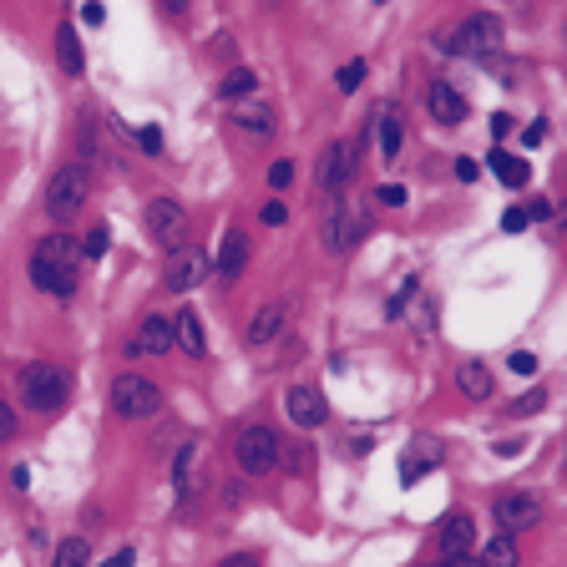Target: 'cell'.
<instances>
[{
    "mask_svg": "<svg viewBox=\"0 0 567 567\" xmlns=\"http://www.w3.org/2000/svg\"><path fill=\"white\" fill-rule=\"evenodd\" d=\"M456 390L466 400H486V395L497 390V380H492V370H486L481 360H466V365H456Z\"/></svg>",
    "mask_w": 567,
    "mask_h": 567,
    "instance_id": "cell-17",
    "label": "cell"
},
{
    "mask_svg": "<svg viewBox=\"0 0 567 567\" xmlns=\"http://www.w3.org/2000/svg\"><path fill=\"white\" fill-rule=\"evenodd\" d=\"M547 213H552V203H547V198H532V203H527V218H532V223H537V218H547Z\"/></svg>",
    "mask_w": 567,
    "mask_h": 567,
    "instance_id": "cell-42",
    "label": "cell"
},
{
    "mask_svg": "<svg viewBox=\"0 0 567 567\" xmlns=\"http://www.w3.org/2000/svg\"><path fill=\"white\" fill-rule=\"evenodd\" d=\"M137 147L157 157V152H162V132H157V127H142V132H137Z\"/></svg>",
    "mask_w": 567,
    "mask_h": 567,
    "instance_id": "cell-36",
    "label": "cell"
},
{
    "mask_svg": "<svg viewBox=\"0 0 567 567\" xmlns=\"http://www.w3.org/2000/svg\"><path fill=\"white\" fill-rule=\"evenodd\" d=\"M446 567H481V557H471V552H456V557H446Z\"/></svg>",
    "mask_w": 567,
    "mask_h": 567,
    "instance_id": "cell-45",
    "label": "cell"
},
{
    "mask_svg": "<svg viewBox=\"0 0 567 567\" xmlns=\"http://www.w3.org/2000/svg\"><path fill=\"white\" fill-rule=\"evenodd\" d=\"M451 56H471V61H486L502 51V21L497 16H466L446 41H441Z\"/></svg>",
    "mask_w": 567,
    "mask_h": 567,
    "instance_id": "cell-2",
    "label": "cell"
},
{
    "mask_svg": "<svg viewBox=\"0 0 567 567\" xmlns=\"http://www.w3.org/2000/svg\"><path fill=\"white\" fill-rule=\"evenodd\" d=\"M56 66L66 76H81V66H87V56H81V36L76 26H56Z\"/></svg>",
    "mask_w": 567,
    "mask_h": 567,
    "instance_id": "cell-19",
    "label": "cell"
},
{
    "mask_svg": "<svg viewBox=\"0 0 567 567\" xmlns=\"http://www.w3.org/2000/svg\"><path fill=\"white\" fill-rule=\"evenodd\" d=\"M254 87H259V76H254L249 66H233V71L218 81V97H223V102H238V97H249Z\"/></svg>",
    "mask_w": 567,
    "mask_h": 567,
    "instance_id": "cell-23",
    "label": "cell"
},
{
    "mask_svg": "<svg viewBox=\"0 0 567 567\" xmlns=\"http://www.w3.org/2000/svg\"><path fill=\"white\" fill-rule=\"evenodd\" d=\"M476 173H481V168H476L471 157H456V178H461V183H476Z\"/></svg>",
    "mask_w": 567,
    "mask_h": 567,
    "instance_id": "cell-41",
    "label": "cell"
},
{
    "mask_svg": "<svg viewBox=\"0 0 567 567\" xmlns=\"http://www.w3.org/2000/svg\"><path fill=\"white\" fill-rule=\"evenodd\" d=\"M360 81H365V61H345V66H340V76H335V87L350 97V92H360Z\"/></svg>",
    "mask_w": 567,
    "mask_h": 567,
    "instance_id": "cell-30",
    "label": "cell"
},
{
    "mask_svg": "<svg viewBox=\"0 0 567 567\" xmlns=\"http://www.w3.org/2000/svg\"><path fill=\"white\" fill-rule=\"evenodd\" d=\"M426 107H431V117H436L441 127H461V122H466V97H461L456 87H446V81H431Z\"/></svg>",
    "mask_w": 567,
    "mask_h": 567,
    "instance_id": "cell-14",
    "label": "cell"
},
{
    "mask_svg": "<svg viewBox=\"0 0 567 567\" xmlns=\"http://www.w3.org/2000/svg\"><path fill=\"white\" fill-rule=\"evenodd\" d=\"M87 193H92L87 168H61V173H51V183H46V213H51L56 223H71V218L81 213V203H87Z\"/></svg>",
    "mask_w": 567,
    "mask_h": 567,
    "instance_id": "cell-4",
    "label": "cell"
},
{
    "mask_svg": "<svg viewBox=\"0 0 567 567\" xmlns=\"http://www.w3.org/2000/svg\"><path fill=\"white\" fill-rule=\"evenodd\" d=\"M147 233L162 243V249H183L188 243V213H183V203H173V198H152L147 203Z\"/></svg>",
    "mask_w": 567,
    "mask_h": 567,
    "instance_id": "cell-8",
    "label": "cell"
},
{
    "mask_svg": "<svg viewBox=\"0 0 567 567\" xmlns=\"http://www.w3.org/2000/svg\"><path fill=\"white\" fill-rule=\"evenodd\" d=\"M173 324H178V345H183L193 360H203V355H208V330H203V314H198V309H178V319H173Z\"/></svg>",
    "mask_w": 567,
    "mask_h": 567,
    "instance_id": "cell-16",
    "label": "cell"
},
{
    "mask_svg": "<svg viewBox=\"0 0 567 567\" xmlns=\"http://www.w3.org/2000/svg\"><path fill=\"white\" fill-rule=\"evenodd\" d=\"M162 405V390L147 380V375H117L112 380V411L117 416H127V421H142V416H152Z\"/></svg>",
    "mask_w": 567,
    "mask_h": 567,
    "instance_id": "cell-7",
    "label": "cell"
},
{
    "mask_svg": "<svg viewBox=\"0 0 567 567\" xmlns=\"http://www.w3.org/2000/svg\"><path fill=\"white\" fill-rule=\"evenodd\" d=\"M542 405H547V390H527V395L512 400V416H537Z\"/></svg>",
    "mask_w": 567,
    "mask_h": 567,
    "instance_id": "cell-31",
    "label": "cell"
},
{
    "mask_svg": "<svg viewBox=\"0 0 567 567\" xmlns=\"http://www.w3.org/2000/svg\"><path fill=\"white\" fill-rule=\"evenodd\" d=\"M76 264H81V243L66 238V233H51L31 249V284L56 294V299H71L76 294Z\"/></svg>",
    "mask_w": 567,
    "mask_h": 567,
    "instance_id": "cell-1",
    "label": "cell"
},
{
    "mask_svg": "<svg viewBox=\"0 0 567 567\" xmlns=\"http://www.w3.org/2000/svg\"><path fill=\"white\" fill-rule=\"evenodd\" d=\"M294 183V162L284 157V162H274V168H269V188H289Z\"/></svg>",
    "mask_w": 567,
    "mask_h": 567,
    "instance_id": "cell-34",
    "label": "cell"
},
{
    "mask_svg": "<svg viewBox=\"0 0 567 567\" xmlns=\"http://www.w3.org/2000/svg\"><path fill=\"white\" fill-rule=\"evenodd\" d=\"M380 157L385 162L400 157V117L395 112H380Z\"/></svg>",
    "mask_w": 567,
    "mask_h": 567,
    "instance_id": "cell-28",
    "label": "cell"
},
{
    "mask_svg": "<svg viewBox=\"0 0 567 567\" xmlns=\"http://www.w3.org/2000/svg\"><path fill=\"white\" fill-rule=\"evenodd\" d=\"M355 168H360V162H355V147H350V142H330V147H324V157H319V188H324V193H340V188L355 178Z\"/></svg>",
    "mask_w": 567,
    "mask_h": 567,
    "instance_id": "cell-11",
    "label": "cell"
},
{
    "mask_svg": "<svg viewBox=\"0 0 567 567\" xmlns=\"http://www.w3.org/2000/svg\"><path fill=\"white\" fill-rule=\"evenodd\" d=\"M259 218H264L269 228H279V223L289 218V208H284V203H264V208H259Z\"/></svg>",
    "mask_w": 567,
    "mask_h": 567,
    "instance_id": "cell-39",
    "label": "cell"
},
{
    "mask_svg": "<svg viewBox=\"0 0 567 567\" xmlns=\"http://www.w3.org/2000/svg\"><path fill=\"white\" fill-rule=\"evenodd\" d=\"M486 168H492L507 188H522V183H527V162H522V157H512V152H502V147H497L492 157H486Z\"/></svg>",
    "mask_w": 567,
    "mask_h": 567,
    "instance_id": "cell-22",
    "label": "cell"
},
{
    "mask_svg": "<svg viewBox=\"0 0 567 567\" xmlns=\"http://www.w3.org/2000/svg\"><path fill=\"white\" fill-rule=\"evenodd\" d=\"M21 395H26V405L31 411H61L66 405V395H71V380H66V370L61 365H26L21 370Z\"/></svg>",
    "mask_w": 567,
    "mask_h": 567,
    "instance_id": "cell-3",
    "label": "cell"
},
{
    "mask_svg": "<svg viewBox=\"0 0 567 567\" xmlns=\"http://www.w3.org/2000/svg\"><path fill=\"white\" fill-rule=\"evenodd\" d=\"M233 461L243 476H269L279 466V436L269 426H249V431H238L233 441Z\"/></svg>",
    "mask_w": 567,
    "mask_h": 567,
    "instance_id": "cell-5",
    "label": "cell"
},
{
    "mask_svg": "<svg viewBox=\"0 0 567 567\" xmlns=\"http://www.w3.org/2000/svg\"><path fill=\"white\" fill-rule=\"evenodd\" d=\"M375 203H385V208H405V188H400V183H380V188H375Z\"/></svg>",
    "mask_w": 567,
    "mask_h": 567,
    "instance_id": "cell-33",
    "label": "cell"
},
{
    "mask_svg": "<svg viewBox=\"0 0 567 567\" xmlns=\"http://www.w3.org/2000/svg\"><path fill=\"white\" fill-rule=\"evenodd\" d=\"M370 223H365V213H350V203L335 193L330 203H324V218H319V238H324V249H335V254H345L350 243L365 233Z\"/></svg>",
    "mask_w": 567,
    "mask_h": 567,
    "instance_id": "cell-6",
    "label": "cell"
},
{
    "mask_svg": "<svg viewBox=\"0 0 567 567\" xmlns=\"http://www.w3.org/2000/svg\"><path fill=\"white\" fill-rule=\"evenodd\" d=\"M562 471H567V461H562Z\"/></svg>",
    "mask_w": 567,
    "mask_h": 567,
    "instance_id": "cell-47",
    "label": "cell"
},
{
    "mask_svg": "<svg viewBox=\"0 0 567 567\" xmlns=\"http://www.w3.org/2000/svg\"><path fill=\"white\" fill-rule=\"evenodd\" d=\"M507 370H517V375H532V370H537V355H532V350H517V355L507 360Z\"/></svg>",
    "mask_w": 567,
    "mask_h": 567,
    "instance_id": "cell-38",
    "label": "cell"
},
{
    "mask_svg": "<svg viewBox=\"0 0 567 567\" xmlns=\"http://www.w3.org/2000/svg\"><path fill=\"white\" fill-rule=\"evenodd\" d=\"M132 557H137V552H132V547H122V552H112L102 567H132Z\"/></svg>",
    "mask_w": 567,
    "mask_h": 567,
    "instance_id": "cell-43",
    "label": "cell"
},
{
    "mask_svg": "<svg viewBox=\"0 0 567 567\" xmlns=\"http://www.w3.org/2000/svg\"><path fill=\"white\" fill-rule=\"evenodd\" d=\"M178 345V324L168 314H147L132 335V355H168Z\"/></svg>",
    "mask_w": 567,
    "mask_h": 567,
    "instance_id": "cell-12",
    "label": "cell"
},
{
    "mask_svg": "<svg viewBox=\"0 0 567 567\" xmlns=\"http://www.w3.org/2000/svg\"><path fill=\"white\" fill-rule=\"evenodd\" d=\"M193 461H198V441H183V446H178V461H173V486H178V497L193 492Z\"/></svg>",
    "mask_w": 567,
    "mask_h": 567,
    "instance_id": "cell-24",
    "label": "cell"
},
{
    "mask_svg": "<svg viewBox=\"0 0 567 567\" xmlns=\"http://www.w3.org/2000/svg\"><path fill=\"white\" fill-rule=\"evenodd\" d=\"M188 6V0H168V11H183Z\"/></svg>",
    "mask_w": 567,
    "mask_h": 567,
    "instance_id": "cell-46",
    "label": "cell"
},
{
    "mask_svg": "<svg viewBox=\"0 0 567 567\" xmlns=\"http://www.w3.org/2000/svg\"><path fill=\"white\" fill-rule=\"evenodd\" d=\"M279 330H284V304H264V309L249 319V330H243V340H249V345H269Z\"/></svg>",
    "mask_w": 567,
    "mask_h": 567,
    "instance_id": "cell-18",
    "label": "cell"
},
{
    "mask_svg": "<svg viewBox=\"0 0 567 567\" xmlns=\"http://www.w3.org/2000/svg\"><path fill=\"white\" fill-rule=\"evenodd\" d=\"M233 127L249 137V142H269V137H274V112H269V107H238Z\"/></svg>",
    "mask_w": 567,
    "mask_h": 567,
    "instance_id": "cell-20",
    "label": "cell"
},
{
    "mask_svg": "<svg viewBox=\"0 0 567 567\" xmlns=\"http://www.w3.org/2000/svg\"><path fill=\"white\" fill-rule=\"evenodd\" d=\"M289 416H294V426L314 431V426H324L330 405H324V395H319L314 385H294V390H289Z\"/></svg>",
    "mask_w": 567,
    "mask_h": 567,
    "instance_id": "cell-13",
    "label": "cell"
},
{
    "mask_svg": "<svg viewBox=\"0 0 567 567\" xmlns=\"http://www.w3.org/2000/svg\"><path fill=\"white\" fill-rule=\"evenodd\" d=\"M107 243H112V238H107V228H102V223H92V228H87V238H81V259H102V254H107Z\"/></svg>",
    "mask_w": 567,
    "mask_h": 567,
    "instance_id": "cell-29",
    "label": "cell"
},
{
    "mask_svg": "<svg viewBox=\"0 0 567 567\" xmlns=\"http://www.w3.org/2000/svg\"><path fill=\"white\" fill-rule=\"evenodd\" d=\"M471 537H476V532H471V517H466V512H456V517L441 522V552H446V557L471 552Z\"/></svg>",
    "mask_w": 567,
    "mask_h": 567,
    "instance_id": "cell-21",
    "label": "cell"
},
{
    "mask_svg": "<svg viewBox=\"0 0 567 567\" xmlns=\"http://www.w3.org/2000/svg\"><path fill=\"white\" fill-rule=\"evenodd\" d=\"M436 466V456H416V461H400V476H405V486H411V481H421L426 471Z\"/></svg>",
    "mask_w": 567,
    "mask_h": 567,
    "instance_id": "cell-32",
    "label": "cell"
},
{
    "mask_svg": "<svg viewBox=\"0 0 567 567\" xmlns=\"http://www.w3.org/2000/svg\"><path fill=\"white\" fill-rule=\"evenodd\" d=\"M527 223H532V218H527V208H507V213H502V228H507V233H522Z\"/></svg>",
    "mask_w": 567,
    "mask_h": 567,
    "instance_id": "cell-37",
    "label": "cell"
},
{
    "mask_svg": "<svg viewBox=\"0 0 567 567\" xmlns=\"http://www.w3.org/2000/svg\"><path fill=\"white\" fill-rule=\"evenodd\" d=\"M87 562H92L87 537H66V542L56 547V562H51V567H87Z\"/></svg>",
    "mask_w": 567,
    "mask_h": 567,
    "instance_id": "cell-27",
    "label": "cell"
},
{
    "mask_svg": "<svg viewBox=\"0 0 567 567\" xmlns=\"http://www.w3.org/2000/svg\"><path fill=\"white\" fill-rule=\"evenodd\" d=\"M243 264H249V238L233 228V233H223V249H218V259H213V274H218V279H238Z\"/></svg>",
    "mask_w": 567,
    "mask_h": 567,
    "instance_id": "cell-15",
    "label": "cell"
},
{
    "mask_svg": "<svg viewBox=\"0 0 567 567\" xmlns=\"http://www.w3.org/2000/svg\"><path fill=\"white\" fill-rule=\"evenodd\" d=\"M481 567H517V542H512V532H502V537H492V542H486V552H481Z\"/></svg>",
    "mask_w": 567,
    "mask_h": 567,
    "instance_id": "cell-25",
    "label": "cell"
},
{
    "mask_svg": "<svg viewBox=\"0 0 567 567\" xmlns=\"http://www.w3.org/2000/svg\"><path fill=\"white\" fill-rule=\"evenodd\" d=\"M218 567H259V552H233V557H223Z\"/></svg>",
    "mask_w": 567,
    "mask_h": 567,
    "instance_id": "cell-40",
    "label": "cell"
},
{
    "mask_svg": "<svg viewBox=\"0 0 567 567\" xmlns=\"http://www.w3.org/2000/svg\"><path fill=\"white\" fill-rule=\"evenodd\" d=\"M507 132H512V117L497 112V117H492V137H507Z\"/></svg>",
    "mask_w": 567,
    "mask_h": 567,
    "instance_id": "cell-44",
    "label": "cell"
},
{
    "mask_svg": "<svg viewBox=\"0 0 567 567\" xmlns=\"http://www.w3.org/2000/svg\"><path fill=\"white\" fill-rule=\"evenodd\" d=\"M279 461H284L289 476H304V471L314 466V451H309L304 441H279Z\"/></svg>",
    "mask_w": 567,
    "mask_h": 567,
    "instance_id": "cell-26",
    "label": "cell"
},
{
    "mask_svg": "<svg viewBox=\"0 0 567 567\" xmlns=\"http://www.w3.org/2000/svg\"><path fill=\"white\" fill-rule=\"evenodd\" d=\"M11 436H16V405L0 400V441H11Z\"/></svg>",
    "mask_w": 567,
    "mask_h": 567,
    "instance_id": "cell-35",
    "label": "cell"
},
{
    "mask_svg": "<svg viewBox=\"0 0 567 567\" xmlns=\"http://www.w3.org/2000/svg\"><path fill=\"white\" fill-rule=\"evenodd\" d=\"M213 274V259L203 254V249H173L168 254V289H178V294H188V289H198L203 279Z\"/></svg>",
    "mask_w": 567,
    "mask_h": 567,
    "instance_id": "cell-9",
    "label": "cell"
},
{
    "mask_svg": "<svg viewBox=\"0 0 567 567\" xmlns=\"http://www.w3.org/2000/svg\"><path fill=\"white\" fill-rule=\"evenodd\" d=\"M497 527L502 532H527V527H537L542 522V497L537 492H507V497H497Z\"/></svg>",
    "mask_w": 567,
    "mask_h": 567,
    "instance_id": "cell-10",
    "label": "cell"
}]
</instances>
